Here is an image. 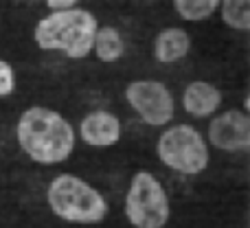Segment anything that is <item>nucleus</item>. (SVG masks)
<instances>
[{
  "mask_svg": "<svg viewBox=\"0 0 250 228\" xmlns=\"http://www.w3.org/2000/svg\"><path fill=\"white\" fill-rule=\"evenodd\" d=\"M16 141L24 156L38 165H60L73 156L77 132L57 110L33 105L18 116Z\"/></svg>",
  "mask_w": 250,
  "mask_h": 228,
  "instance_id": "obj_1",
  "label": "nucleus"
},
{
  "mask_svg": "<svg viewBox=\"0 0 250 228\" xmlns=\"http://www.w3.org/2000/svg\"><path fill=\"white\" fill-rule=\"evenodd\" d=\"M99 22L82 7L51 11L35 24L33 40L42 51L62 53L70 60H83L92 53Z\"/></svg>",
  "mask_w": 250,
  "mask_h": 228,
  "instance_id": "obj_2",
  "label": "nucleus"
},
{
  "mask_svg": "<svg viewBox=\"0 0 250 228\" xmlns=\"http://www.w3.org/2000/svg\"><path fill=\"white\" fill-rule=\"evenodd\" d=\"M46 202L53 215L68 224H99L108 217V200L75 173H60L48 182Z\"/></svg>",
  "mask_w": 250,
  "mask_h": 228,
  "instance_id": "obj_3",
  "label": "nucleus"
},
{
  "mask_svg": "<svg viewBox=\"0 0 250 228\" xmlns=\"http://www.w3.org/2000/svg\"><path fill=\"white\" fill-rule=\"evenodd\" d=\"M156 156L173 173L200 176L211 163L208 138L191 123H176L163 127L156 141Z\"/></svg>",
  "mask_w": 250,
  "mask_h": 228,
  "instance_id": "obj_4",
  "label": "nucleus"
},
{
  "mask_svg": "<svg viewBox=\"0 0 250 228\" xmlns=\"http://www.w3.org/2000/svg\"><path fill=\"white\" fill-rule=\"evenodd\" d=\"M125 217L134 228H165L171 202L165 185L151 171H136L125 195Z\"/></svg>",
  "mask_w": 250,
  "mask_h": 228,
  "instance_id": "obj_5",
  "label": "nucleus"
},
{
  "mask_svg": "<svg viewBox=\"0 0 250 228\" xmlns=\"http://www.w3.org/2000/svg\"><path fill=\"white\" fill-rule=\"evenodd\" d=\"M129 110L149 127H167L176 116V97L156 79H134L125 88Z\"/></svg>",
  "mask_w": 250,
  "mask_h": 228,
  "instance_id": "obj_6",
  "label": "nucleus"
},
{
  "mask_svg": "<svg viewBox=\"0 0 250 228\" xmlns=\"http://www.w3.org/2000/svg\"><path fill=\"white\" fill-rule=\"evenodd\" d=\"M208 145L224 154H250V114L244 110H220L208 119Z\"/></svg>",
  "mask_w": 250,
  "mask_h": 228,
  "instance_id": "obj_7",
  "label": "nucleus"
},
{
  "mask_svg": "<svg viewBox=\"0 0 250 228\" xmlns=\"http://www.w3.org/2000/svg\"><path fill=\"white\" fill-rule=\"evenodd\" d=\"M77 136L92 149H110L123 136V125L110 110H92L79 121Z\"/></svg>",
  "mask_w": 250,
  "mask_h": 228,
  "instance_id": "obj_8",
  "label": "nucleus"
},
{
  "mask_svg": "<svg viewBox=\"0 0 250 228\" xmlns=\"http://www.w3.org/2000/svg\"><path fill=\"white\" fill-rule=\"evenodd\" d=\"M180 104H182V110L191 119H198V121L213 119L222 110L224 95H222V90L215 83L204 82V79H195V82H189L185 86Z\"/></svg>",
  "mask_w": 250,
  "mask_h": 228,
  "instance_id": "obj_9",
  "label": "nucleus"
},
{
  "mask_svg": "<svg viewBox=\"0 0 250 228\" xmlns=\"http://www.w3.org/2000/svg\"><path fill=\"white\" fill-rule=\"evenodd\" d=\"M191 46H193V42H191L189 31L182 26H167V29L158 31V35L154 38L151 53H154V60L158 64L173 66L189 55Z\"/></svg>",
  "mask_w": 250,
  "mask_h": 228,
  "instance_id": "obj_10",
  "label": "nucleus"
},
{
  "mask_svg": "<svg viewBox=\"0 0 250 228\" xmlns=\"http://www.w3.org/2000/svg\"><path fill=\"white\" fill-rule=\"evenodd\" d=\"M92 53L99 62L104 64H114L123 57L125 53V42L123 35L119 29L114 26H99L95 35V46H92Z\"/></svg>",
  "mask_w": 250,
  "mask_h": 228,
  "instance_id": "obj_11",
  "label": "nucleus"
},
{
  "mask_svg": "<svg viewBox=\"0 0 250 228\" xmlns=\"http://www.w3.org/2000/svg\"><path fill=\"white\" fill-rule=\"evenodd\" d=\"M173 11L185 22H204L220 13L222 0H171Z\"/></svg>",
  "mask_w": 250,
  "mask_h": 228,
  "instance_id": "obj_12",
  "label": "nucleus"
},
{
  "mask_svg": "<svg viewBox=\"0 0 250 228\" xmlns=\"http://www.w3.org/2000/svg\"><path fill=\"white\" fill-rule=\"evenodd\" d=\"M220 18L229 29L250 33V0H222Z\"/></svg>",
  "mask_w": 250,
  "mask_h": 228,
  "instance_id": "obj_13",
  "label": "nucleus"
},
{
  "mask_svg": "<svg viewBox=\"0 0 250 228\" xmlns=\"http://www.w3.org/2000/svg\"><path fill=\"white\" fill-rule=\"evenodd\" d=\"M16 90V70L9 62L0 60V97H9Z\"/></svg>",
  "mask_w": 250,
  "mask_h": 228,
  "instance_id": "obj_14",
  "label": "nucleus"
},
{
  "mask_svg": "<svg viewBox=\"0 0 250 228\" xmlns=\"http://www.w3.org/2000/svg\"><path fill=\"white\" fill-rule=\"evenodd\" d=\"M79 0H46V7L51 11H60V9H73L77 7Z\"/></svg>",
  "mask_w": 250,
  "mask_h": 228,
  "instance_id": "obj_15",
  "label": "nucleus"
},
{
  "mask_svg": "<svg viewBox=\"0 0 250 228\" xmlns=\"http://www.w3.org/2000/svg\"><path fill=\"white\" fill-rule=\"evenodd\" d=\"M242 110L246 114H250V90L246 92V97H244V104H242Z\"/></svg>",
  "mask_w": 250,
  "mask_h": 228,
  "instance_id": "obj_16",
  "label": "nucleus"
}]
</instances>
